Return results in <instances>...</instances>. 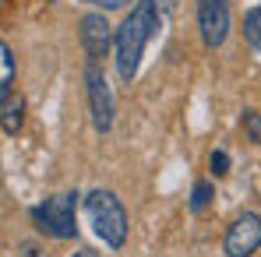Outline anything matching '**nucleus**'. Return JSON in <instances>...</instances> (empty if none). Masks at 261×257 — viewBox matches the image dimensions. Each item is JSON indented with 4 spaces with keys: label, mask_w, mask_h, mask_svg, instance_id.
Returning a JSON list of instances; mask_svg holds the SVG:
<instances>
[{
    "label": "nucleus",
    "mask_w": 261,
    "mask_h": 257,
    "mask_svg": "<svg viewBox=\"0 0 261 257\" xmlns=\"http://www.w3.org/2000/svg\"><path fill=\"white\" fill-rule=\"evenodd\" d=\"M163 25V11L152 0H138L127 11V18L120 21V28L113 32V49H117V74L124 81H134L141 71V56L148 43L159 36Z\"/></svg>",
    "instance_id": "1"
},
{
    "label": "nucleus",
    "mask_w": 261,
    "mask_h": 257,
    "mask_svg": "<svg viewBox=\"0 0 261 257\" xmlns=\"http://www.w3.org/2000/svg\"><path fill=\"white\" fill-rule=\"evenodd\" d=\"M85 212H88V222H92L95 236L110 250H120L127 243V212H124V205H120V197L113 190L95 187L85 197Z\"/></svg>",
    "instance_id": "2"
},
{
    "label": "nucleus",
    "mask_w": 261,
    "mask_h": 257,
    "mask_svg": "<svg viewBox=\"0 0 261 257\" xmlns=\"http://www.w3.org/2000/svg\"><path fill=\"white\" fill-rule=\"evenodd\" d=\"M32 225L49 240H74L78 236V190H64L39 201L32 208Z\"/></svg>",
    "instance_id": "3"
},
{
    "label": "nucleus",
    "mask_w": 261,
    "mask_h": 257,
    "mask_svg": "<svg viewBox=\"0 0 261 257\" xmlns=\"http://www.w3.org/2000/svg\"><path fill=\"white\" fill-rule=\"evenodd\" d=\"M85 92H88V113H92V127L99 134L113 127V92L106 85V74L99 71V64L88 60L85 67Z\"/></svg>",
    "instance_id": "4"
},
{
    "label": "nucleus",
    "mask_w": 261,
    "mask_h": 257,
    "mask_svg": "<svg viewBox=\"0 0 261 257\" xmlns=\"http://www.w3.org/2000/svg\"><path fill=\"white\" fill-rule=\"evenodd\" d=\"M258 247H261V215L240 212L226 229L222 250H226V257H251Z\"/></svg>",
    "instance_id": "5"
},
{
    "label": "nucleus",
    "mask_w": 261,
    "mask_h": 257,
    "mask_svg": "<svg viewBox=\"0 0 261 257\" xmlns=\"http://www.w3.org/2000/svg\"><path fill=\"white\" fill-rule=\"evenodd\" d=\"M198 32L205 49H219L229 36V0H198Z\"/></svg>",
    "instance_id": "6"
},
{
    "label": "nucleus",
    "mask_w": 261,
    "mask_h": 257,
    "mask_svg": "<svg viewBox=\"0 0 261 257\" xmlns=\"http://www.w3.org/2000/svg\"><path fill=\"white\" fill-rule=\"evenodd\" d=\"M78 36H82V46H85L88 60L99 64V56H106V49L113 43V28H110V21H106V11H88L85 18H82Z\"/></svg>",
    "instance_id": "7"
},
{
    "label": "nucleus",
    "mask_w": 261,
    "mask_h": 257,
    "mask_svg": "<svg viewBox=\"0 0 261 257\" xmlns=\"http://www.w3.org/2000/svg\"><path fill=\"white\" fill-rule=\"evenodd\" d=\"M14 95V53L0 39V106Z\"/></svg>",
    "instance_id": "8"
},
{
    "label": "nucleus",
    "mask_w": 261,
    "mask_h": 257,
    "mask_svg": "<svg viewBox=\"0 0 261 257\" xmlns=\"http://www.w3.org/2000/svg\"><path fill=\"white\" fill-rule=\"evenodd\" d=\"M0 124H4V134H11V137L21 130V124H25V99H21V95H11V99L4 102Z\"/></svg>",
    "instance_id": "9"
},
{
    "label": "nucleus",
    "mask_w": 261,
    "mask_h": 257,
    "mask_svg": "<svg viewBox=\"0 0 261 257\" xmlns=\"http://www.w3.org/2000/svg\"><path fill=\"white\" fill-rule=\"evenodd\" d=\"M244 39L251 43L254 53H261V4L244 14Z\"/></svg>",
    "instance_id": "10"
},
{
    "label": "nucleus",
    "mask_w": 261,
    "mask_h": 257,
    "mask_svg": "<svg viewBox=\"0 0 261 257\" xmlns=\"http://www.w3.org/2000/svg\"><path fill=\"white\" fill-rule=\"evenodd\" d=\"M212 194H216V190H212V183H205V180H201V183H194V194H191V212L201 215L208 205H212Z\"/></svg>",
    "instance_id": "11"
},
{
    "label": "nucleus",
    "mask_w": 261,
    "mask_h": 257,
    "mask_svg": "<svg viewBox=\"0 0 261 257\" xmlns=\"http://www.w3.org/2000/svg\"><path fill=\"white\" fill-rule=\"evenodd\" d=\"M240 127H244V134H247V137H251V141L261 148V113H258V109H244Z\"/></svg>",
    "instance_id": "12"
},
{
    "label": "nucleus",
    "mask_w": 261,
    "mask_h": 257,
    "mask_svg": "<svg viewBox=\"0 0 261 257\" xmlns=\"http://www.w3.org/2000/svg\"><path fill=\"white\" fill-rule=\"evenodd\" d=\"M208 166H212L216 176H226V173H229V155H226L222 148H216V152H212V159H208Z\"/></svg>",
    "instance_id": "13"
},
{
    "label": "nucleus",
    "mask_w": 261,
    "mask_h": 257,
    "mask_svg": "<svg viewBox=\"0 0 261 257\" xmlns=\"http://www.w3.org/2000/svg\"><path fill=\"white\" fill-rule=\"evenodd\" d=\"M82 4H92L99 11H120V7H127L130 0H82Z\"/></svg>",
    "instance_id": "14"
},
{
    "label": "nucleus",
    "mask_w": 261,
    "mask_h": 257,
    "mask_svg": "<svg viewBox=\"0 0 261 257\" xmlns=\"http://www.w3.org/2000/svg\"><path fill=\"white\" fill-rule=\"evenodd\" d=\"M152 4H155V7H159V11H170V7H173L176 0H152Z\"/></svg>",
    "instance_id": "15"
},
{
    "label": "nucleus",
    "mask_w": 261,
    "mask_h": 257,
    "mask_svg": "<svg viewBox=\"0 0 261 257\" xmlns=\"http://www.w3.org/2000/svg\"><path fill=\"white\" fill-rule=\"evenodd\" d=\"M71 257H99V254H95V250H88V247H82L78 254H71Z\"/></svg>",
    "instance_id": "16"
}]
</instances>
